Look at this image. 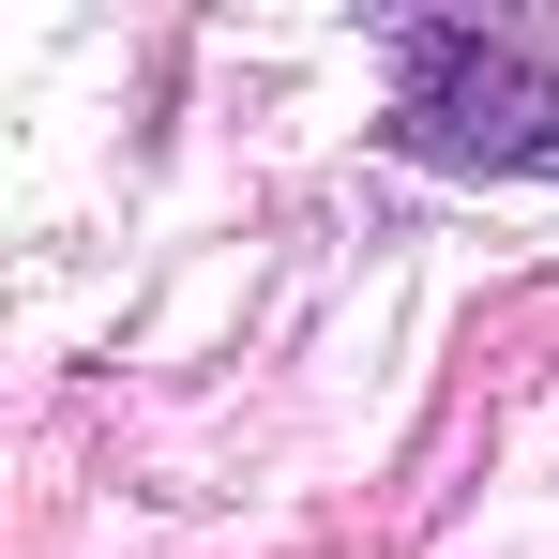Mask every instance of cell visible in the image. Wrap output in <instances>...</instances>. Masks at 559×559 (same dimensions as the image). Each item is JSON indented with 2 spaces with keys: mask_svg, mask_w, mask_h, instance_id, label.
<instances>
[{
  "mask_svg": "<svg viewBox=\"0 0 559 559\" xmlns=\"http://www.w3.org/2000/svg\"><path fill=\"white\" fill-rule=\"evenodd\" d=\"M393 136L439 167H545L559 152V76L530 31H468V15H408L393 31Z\"/></svg>",
  "mask_w": 559,
  "mask_h": 559,
  "instance_id": "6da1fadb",
  "label": "cell"
}]
</instances>
